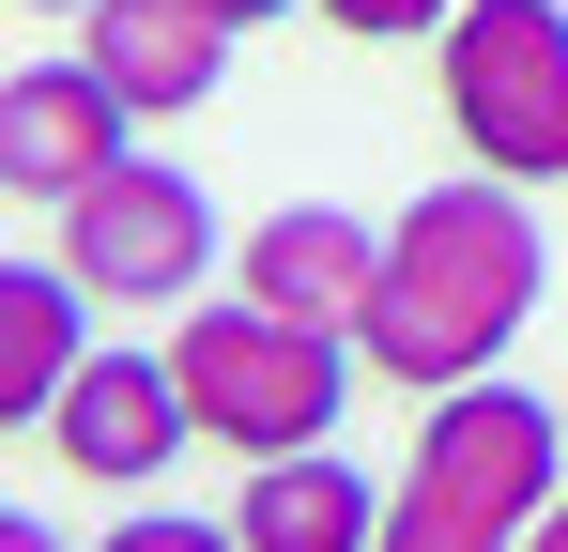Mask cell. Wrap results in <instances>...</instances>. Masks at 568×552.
Here are the masks:
<instances>
[{
  "mask_svg": "<svg viewBox=\"0 0 568 552\" xmlns=\"http://www.w3.org/2000/svg\"><path fill=\"white\" fill-rule=\"evenodd\" d=\"M538 292H554L538 200L462 170V184H430V200L384 215V292H369V323H354V354L384 384H415V399H446V384H491V354L538 323Z\"/></svg>",
  "mask_w": 568,
  "mask_h": 552,
  "instance_id": "cell-1",
  "label": "cell"
},
{
  "mask_svg": "<svg viewBox=\"0 0 568 552\" xmlns=\"http://www.w3.org/2000/svg\"><path fill=\"white\" fill-rule=\"evenodd\" d=\"M170 368H185L200 446H231V460H307V446H338L354 368H369V354L231 292V307H185V323H170Z\"/></svg>",
  "mask_w": 568,
  "mask_h": 552,
  "instance_id": "cell-2",
  "label": "cell"
},
{
  "mask_svg": "<svg viewBox=\"0 0 568 552\" xmlns=\"http://www.w3.org/2000/svg\"><path fill=\"white\" fill-rule=\"evenodd\" d=\"M446 123L491 184H568V0H462L446 16Z\"/></svg>",
  "mask_w": 568,
  "mask_h": 552,
  "instance_id": "cell-3",
  "label": "cell"
},
{
  "mask_svg": "<svg viewBox=\"0 0 568 552\" xmlns=\"http://www.w3.org/2000/svg\"><path fill=\"white\" fill-rule=\"evenodd\" d=\"M399 491H430L446 522H476V538H538L568 507V399H538V384H446L430 415H415V460H399Z\"/></svg>",
  "mask_w": 568,
  "mask_h": 552,
  "instance_id": "cell-4",
  "label": "cell"
},
{
  "mask_svg": "<svg viewBox=\"0 0 568 552\" xmlns=\"http://www.w3.org/2000/svg\"><path fill=\"white\" fill-rule=\"evenodd\" d=\"M47 262L78 276L93 307H200V276H215V184L170 170V154H123V170L62 215Z\"/></svg>",
  "mask_w": 568,
  "mask_h": 552,
  "instance_id": "cell-5",
  "label": "cell"
},
{
  "mask_svg": "<svg viewBox=\"0 0 568 552\" xmlns=\"http://www.w3.org/2000/svg\"><path fill=\"white\" fill-rule=\"evenodd\" d=\"M123 92L93 78V62H16L0 78V184L31 200V215H78L108 170H123Z\"/></svg>",
  "mask_w": 568,
  "mask_h": 552,
  "instance_id": "cell-6",
  "label": "cell"
},
{
  "mask_svg": "<svg viewBox=\"0 0 568 552\" xmlns=\"http://www.w3.org/2000/svg\"><path fill=\"white\" fill-rule=\"evenodd\" d=\"M31 446L62 460V476H93V491H139V476H170V460L200 446L185 368H170V354H93L78 384H62V415H47Z\"/></svg>",
  "mask_w": 568,
  "mask_h": 552,
  "instance_id": "cell-7",
  "label": "cell"
},
{
  "mask_svg": "<svg viewBox=\"0 0 568 552\" xmlns=\"http://www.w3.org/2000/svg\"><path fill=\"white\" fill-rule=\"evenodd\" d=\"M231 292H246V307H277V323L354 338V323H369V292H384V231H369V215H338V200H277V215H246Z\"/></svg>",
  "mask_w": 568,
  "mask_h": 552,
  "instance_id": "cell-8",
  "label": "cell"
},
{
  "mask_svg": "<svg viewBox=\"0 0 568 552\" xmlns=\"http://www.w3.org/2000/svg\"><path fill=\"white\" fill-rule=\"evenodd\" d=\"M78 62H93L139 123H185V108H215V78H231V16H200V0H93V16H78Z\"/></svg>",
  "mask_w": 568,
  "mask_h": 552,
  "instance_id": "cell-9",
  "label": "cell"
},
{
  "mask_svg": "<svg viewBox=\"0 0 568 552\" xmlns=\"http://www.w3.org/2000/svg\"><path fill=\"white\" fill-rule=\"evenodd\" d=\"M384 476H354L338 446H307V460H246V491H231V538L246 552H369L384 538Z\"/></svg>",
  "mask_w": 568,
  "mask_h": 552,
  "instance_id": "cell-10",
  "label": "cell"
},
{
  "mask_svg": "<svg viewBox=\"0 0 568 552\" xmlns=\"http://www.w3.org/2000/svg\"><path fill=\"white\" fill-rule=\"evenodd\" d=\"M78 368H93V292L62 262H0V430H47Z\"/></svg>",
  "mask_w": 568,
  "mask_h": 552,
  "instance_id": "cell-11",
  "label": "cell"
},
{
  "mask_svg": "<svg viewBox=\"0 0 568 552\" xmlns=\"http://www.w3.org/2000/svg\"><path fill=\"white\" fill-rule=\"evenodd\" d=\"M323 31H354V47H446V16L462 0H307Z\"/></svg>",
  "mask_w": 568,
  "mask_h": 552,
  "instance_id": "cell-12",
  "label": "cell"
},
{
  "mask_svg": "<svg viewBox=\"0 0 568 552\" xmlns=\"http://www.w3.org/2000/svg\"><path fill=\"white\" fill-rule=\"evenodd\" d=\"M369 552H523V538H476V522H446L430 491H399V507H384V538H369Z\"/></svg>",
  "mask_w": 568,
  "mask_h": 552,
  "instance_id": "cell-13",
  "label": "cell"
},
{
  "mask_svg": "<svg viewBox=\"0 0 568 552\" xmlns=\"http://www.w3.org/2000/svg\"><path fill=\"white\" fill-rule=\"evenodd\" d=\"M93 552H246L231 522H185V507H139V522H108Z\"/></svg>",
  "mask_w": 568,
  "mask_h": 552,
  "instance_id": "cell-14",
  "label": "cell"
},
{
  "mask_svg": "<svg viewBox=\"0 0 568 552\" xmlns=\"http://www.w3.org/2000/svg\"><path fill=\"white\" fill-rule=\"evenodd\" d=\"M0 552H78V538H62V522H31V507H16V522H0Z\"/></svg>",
  "mask_w": 568,
  "mask_h": 552,
  "instance_id": "cell-15",
  "label": "cell"
},
{
  "mask_svg": "<svg viewBox=\"0 0 568 552\" xmlns=\"http://www.w3.org/2000/svg\"><path fill=\"white\" fill-rule=\"evenodd\" d=\"M200 16H231V31H262V16H292V0H200Z\"/></svg>",
  "mask_w": 568,
  "mask_h": 552,
  "instance_id": "cell-16",
  "label": "cell"
},
{
  "mask_svg": "<svg viewBox=\"0 0 568 552\" xmlns=\"http://www.w3.org/2000/svg\"><path fill=\"white\" fill-rule=\"evenodd\" d=\"M523 552H568V507H554V522H538V538H523Z\"/></svg>",
  "mask_w": 568,
  "mask_h": 552,
  "instance_id": "cell-17",
  "label": "cell"
},
{
  "mask_svg": "<svg viewBox=\"0 0 568 552\" xmlns=\"http://www.w3.org/2000/svg\"><path fill=\"white\" fill-rule=\"evenodd\" d=\"M31 16H93V0H31Z\"/></svg>",
  "mask_w": 568,
  "mask_h": 552,
  "instance_id": "cell-18",
  "label": "cell"
}]
</instances>
